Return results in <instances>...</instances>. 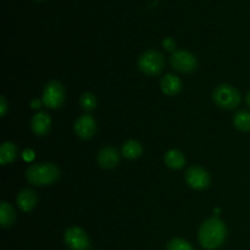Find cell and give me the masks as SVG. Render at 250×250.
Returning a JSON list of instances; mask_svg holds the SVG:
<instances>
[{
    "mask_svg": "<svg viewBox=\"0 0 250 250\" xmlns=\"http://www.w3.org/2000/svg\"><path fill=\"white\" fill-rule=\"evenodd\" d=\"M227 236L226 225L219 217H211L203 222L199 229V242L203 248L208 250L217 249L225 242Z\"/></svg>",
    "mask_w": 250,
    "mask_h": 250,
    "instance_id": "6da1fadb",
    "label": "cell"
},
{
    "mask_svg": "<svg viewBox=\"0 0 250 250\" xmlns=\"http://www.w3.org/2000/svg\"><path fill=\"white\" fill-rule=\"evenodd\" d=\"M28 182L34 186H49L55 183L60 177V170L55 164H34L26 171Z\"/></svg>",
    "mask_w": 250,
    "mask_h": 250,
    "instance_id": "7a4b0ae2",
    "label": "cell"
},
{
    "mask_svg": "<svg viewBox=\"0 0 250 250\" xmlns=\"http://www.w3.org/2000/svg\"><path fill=\"white\" fill-rule=\"evenodd\" d=\"M212 99H214L215 104L221 109L232 110L238 106L242 98L238 89L229 84H221L214 90Z\"/></svg>",
    "mask_w": 250,
    "mask_h": 250,
    "instance_id": "3957f363",
    "label": "cell"
},
{
    "mask_svg": "<svg viewBox=\"0 0 250 250\" xmlns=\"http://www.w3.org/2000/svg\"><path fill=\"white\" fill-rule=\"evenodd\" d=\"M165 59L158 50H148L141 55L138 60V68L146 76H156L164 70Z\"/></svg>",
    "mask_w": 250,
    "mask_h": 250,
    "instance_id": "277c9868",
    "label": "cell"
},
{
    "mask_svg": "<svg viewBox=\"0 0 250 250\" xmlns=\"http://www.w3.org/2000/svg\"><path fill=\"white\" fill-rule=\"evenodd\" d=\"M42 102L46 107L58 109L65 102V89L58 81H50L44 88Z\"/></svg>",
    "mask_w": 250,
    "mask_h": 250,
    "instance_id": "5b68a950",
    "label": "cell"
},
{
    "mask_svg": "<svg viewBox=\"0 0 250 250\" xmlns=\"http://www.w3.org/2000/svg\"><path fill=\"white\" fill-rule=\"evenodd\" d=\"M170 61L172 67L182 73H190L198 67L197 58L192 53L186 50H176L171 55Z\"/></svg>",
    "mask_w": 250,
    "mask_h": 250,
    "instance_id": "8992f818",
    "label": "cell"
},
{
    "mask_svg": "<svg viewBox=\"0 0 250 250\" xmlns=\"http://www.w3.org/2000/svg\"><path fill=\"white\" fill-rule=\"evenodd\" d=\"M185 178L187 185L193 189L203 190L209 187L210 185L209 172L200 166H190L186 171Z\"/></svg>",
    "mask_w": 250,
    "mask_h": 250,
    "instance_id": "52a82bcc",
    "label": "cell"
},
{
    "mask_svg": "<svg viewBox=\"0 0 250 250\" xmlns=\"http://www.w3.org/2000/svg\"><path fill=\"white\" fill-rule=\"evenodd\" d=\"M65 243L71 250H87L90 241L85 231L80 227H70L65 232Z\"/></svg>",
    "mask_w": 250,
    "mask_h": 250,
    "instance_id": "ba28073f",
    "label": "cell"
},
{
    "mask_svg": "<svg viewBox=\"0 0 250 250\" xmlns=\"http://www.w3.org/2000/svg\"><path fill=\"white\" fill-rule=\"evenodd\" d=\"M97 131V122L90 115H83L76 121L75 132L81 139H90Z\"/></svg>",
    "mask_w": 250,
    "mask_h": 250,
    "instance_id": "9c48e42d",
    "label": "cell"
},
{
    "mask_svg": "<svg viewBox=\"0 0 250 250\" xmlns=\"http://www.w3.org/2000/svg\"><path fill=\"white\" fill-rule=\"evenodd\" d=\"M51 127V119L46 112L39 111L32 117L31 121V128L33 131L34 134L39 137H43L45 134H48V132L50 131Z\"/></svg>",
    "mask_w": 250,
    "mask_h": 250,
    "instance_id": "30bf717a",
    "label": "cell"
},
{
    "mask_svg": "<svg viewBox=\"0 0 250 250\" xmlns=\"http://www.w3.org/2000/svg\"><path fill=\"white\" fill-rule=\"evenodd\" d=\"M120 161L119 153L112 146H106L102 149L100 153L98 154V164L103 168H114L116 167Z\"/></svg>",
    "mask_w": 250,
    "mask_h": 250,
    "instance_id": "8fae6325",
    "label": "cell"
},
{
    "mask_svg": "<svg viewBox=\"0 0 250 250\" xmlns=\"http://www.w3.org/2000/svg\"><path fill=\"white\" fill-rule=\"evenodd\" d=\"M160 84L164 94L170 95V97L177 95L181 92V89H182V81L176 75H172V73L164 76Z\"/></svg>",
    "mask_w": 250,
    "mask_h": 250,
    "instance_id": "7c38bea8",
    "label": "cell"
},
{
    "mask_svg": "<svg viewBox=\"0 0 250 250\" xmlns=\"http://www.w3.org/2000/svg\"><path fill=\"white\" fill-rule=\"evenodd\" d=\"M38 197L36 192L32 189H23L17 195V205L24 212H29L36 208Z\"/></svg>",
    "mask_w": 250,
    "mask_h": 250,
    "instance_id": "4fadbf2b",
    "label": "cell"
},
{
    "mask_svg": "<svg viewBox=\"0 0 250 250\" xmlns=\"http://www.w3.org/2000/svg\"><path fill=\"white\" fill-rule=\"evenodd\" d=\"M165 164L172 170H180L186 165V158L182 151L172 149L165 154Z\"/></svg>",
    "mask_w": 250,
    "mask_h": 250,
    "instance_id": "5bb4252c",
    "label": "cell"
},
{
    "mask_svg": "<svg viewBox=\"0 0 250 250\" xmlns=\"http://www.w3.org/2000/svg\"><path fill=\"white\" fill-rule=\"evenodd\" d=\"M15 220H16V214L11 205L6 202H2L0 207V225L2 229L11 227L15 224Z\"/></svg>",
    "mask_w": 250,
    "mask_h": 250,
    "instance_id": "9a60e30c",
    "label": "cell"
},
{
    "mask_svg": "<svg viewBox=\"0 0 250 250\" xmlns=\"http://www.w3.org/2000/svg\"><path fill=\"white\" fill-rule=\"evenodd\" d=\"M142 153H143V146L138 141H133V139L127 141L122 146V155L127 159H131V160L139 158Z\"/></svg>",
    "mask_w": 250,
    "mask_h": 250,
    "instance_id": "2e32d148",
    "label": "cell"
},
{
    "mask_svg": "<svg viewBox=\"0 0 250 250\" xmlns=\"http://www.w3.org/2000/svg\"><path fill=\"white\" fill-rule=\"evenodd\" d=\"M17 156V148L11 142H5L0 148V164L7 165L12 163Z\"/></svg>",
    "mask_w": 250,
    "mask_h": 250,
    "instance_id": "e0dca14e",
    "label": "cell"
},
{
    "mask_svg": "<svg viewBox=\"0 0 250 250\" xmlns=\"http://www.w3.org/2000/svg\"><path fill=\"white\" fill-rule=\"evenodd\" d=\"M233 124L236 126V128H238L239 131H250V112L246 111V110H242V111L237 112L234 115Z\"/></svg>",
    "mask_w": 250,
    "mask_h": 250,
    "instance_id": "ac0fdd59",
    "label": "cell"
},
{
    "mask_svg": "<svg viewBox=\"0 0 250 250\" xmlns=\"http://www.w3.org/2000/svg\"><path fill=\"white\" fill-rule=\"evenodd\" d=\"M80 103L83 110H85V111H92L97 106V98H95V95L93 93L87 92L84 94H82Z\"/></svg>",
    "mask_w": 250,
    "mask_h": 250,
    "instance_id": "d6986e66",
    "label": "cell"
},
{
    "mask_svg": "<svg viewBox=\"0 0 250 250\" xmlns=\"http://www.w3.org/2000/svg\"><path fill=\"white\" fill-rule=\"evenodd\" d=\"M167 250H194L190 243L183 238H173L168 242Z\"/></svg>",
    "mask_w": 250,
    "mask_h": 250,
    "instance_id": "ffe728a7",
    "label": "cell"
},
{
    "mask_svg": "<svg viewBox=\"0 0 250 250\" xmlns=\"http://www.w3.org/2000/svg\"><path fill=\"white\" fill-rule=\"evenodd\" d=\"M163 45H164V48L166 49V50H167V51H173V53H175V51H176V46H177V45H176L175 39L171 38V37H168V38L164 39Z\"/></svg>",
    "mask_w": 250,
    "mask_h": 250,
    "instance_id": "44dd1931",
    "label": "cell"
},
{
    "mask_svg": "<svg viewBox=\"0 0 250 250\" xmlns=\"http://www.w3.org/2000/svg\"><path fill=\"white\" fill-rule=\"evenodd\" d=\"M7 110H9V106H7L6 99H5V97H0V115H1V117L6 115Z\"/></svg>",
    "mask_w": 250,
    "mask_h": 250,
    "instance_id": "7402d4cb",
    "label": "cell"
},
{
    "mask_svg": "<svg viewBox=\"0 0 250 250\" xmlns=\"http://www.w3.org/2000/svg\"><path fill=\"white\" fill-rule=\"evenodd\" d=\"M33 158H34L33 150H31V149H27V150L23 151V159L26 161L33 160Z\"/></svg>",
    "mask_w": 250,
    "mask_h": 250,
    "instance_id": "603a6c76",
    "label": "cell"
},
{
    "mask_svg": "<svg viewBox=\"0 0 250 250\" xmlns=\"http://www.w3.org/2000/svg\"><path fill=\"white\" fill-rule=\"evenodd\" d=\"M41 104H42L41 100H39V99H34V100H32L31 106L33 107V109H38V107H41Z\"/></svg>",
    "mask_w": 250,
    "mask_h": 250,
    "instance_id": "cb8c5ba5",
    "label": "cell"
},
{
    "mask_svg": "<svg viewBox=\"0 0 250 250\" xmlns=\"http://www.w3.org/2000/svg\"><path fill=\"white\" fill-rule=\"evenodd\" d=\"M246 103H247V105H248V106L250 107V92L248 93V94H247V97H246Z\"/></svg>",
    "mask_w": 250,
    "mask_h": 250,
    "instance_id": "d4e9b609",
    "label": "cell"
}]
</instances>
